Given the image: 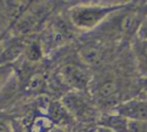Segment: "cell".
<instances>
[{"instance_id":"7c38bea8","label":"cell","mask_w":147,"mask_h":132,"mask_svg":"<svg viewBox=\"0 0 147 132\" xmlns=\"http://www.w3.org/2000/svg\"><path fill=\"white\" fill-rule=\"evenodd\" d=\"M13 73L14 71L10 65H0V92L7 86Z\"/></svg>"},{"instance_id":"52a82bcc","label":"cell","mask_w":147,"mask_h":132,"mask_svg":"<svg viewBox=\"0 0 147 132\" xmlns=\"http://www.w3.org/2000/svg\"><path fill=\"white\" fill-rule=\"evenodd\" d=\"M132 51L139 73L147 78V40L136 37L132 44Z\"/></svg>"},{"instance_id":"9a60e30c","label":"cell","mask_w":147,"mask_h":132,"mask_svg":"<svg viewBox=\"0 0 147 132\" xmlns=\"http://www.w3.org/2000/svg\"><path fill=\"white\" fill-rule=\"evenodd\" d=\"M0 132H13V130L7 122L0 121Z\"/></svg>"},{"instance_id":"9c48e42d","label":"cell","mask_w":147,"mask_h":132,"mask_svg":"<svg viewBox=\"0 0 147 132\" xmlns=\"http://www.w3.org/2000/svg\"><path fill=\"white\" fill-rule=\"evenodd\" d=\"M116 91H117V84L113 78H105L96 87V94L102 100L114 96Z\"/></svg>"},{"instance_id":"8fae6325","label":"cell","mask_w":147,"mask_h":132,"mask_svg":"<svg viewBox=\"0 0 147 132\" xmlns=\"http://www.w3.org/2000/svg\"><path fill=\"white\" fill-rule=\"evenodd\" d=\"M24 54L28 60L36 62L42 56V47L38 41H32V42L28 44Z\"/></svg>"},{"instance_id":"7a4b0ae2","label":"cell","mask_w":147,"mask_h":132,"mask_svg":"<svg viewBox=\"0 0 147 132\" xmlns=\"http://www.w3.org/2000/svg\"><path fill=\"white\" fill-rule=\"evenodd\" d=\"M114 112L121 115L129 122L147 121V100L131 99L114 108Z\"/></svg>"},{"instance_id":"277c9868","label":"cell","mask_w":147,"mask_h":132,"mask_svg":"<svg viewBox=\"0 0 147 132\" xmlns=\"http://www.w3.org/2000/svg\"><path fill=\"white\" fill-rule=\"evenodd\" d=\"M62 104L71 116L86 117L91 114V107L87 100L77 92L67 94L62 100Z\"/></svg>"},{"instance_id":"3957f363","label":"cell","mask_w":147,"mask_h":132,"mask_svg":"<svg viewBox=\"0 0 147 132\" xmlns=\"http://www.w3.org/2000/svg\"><path fill=\"white\" fill-rule=\"evenodd\" d=\"M60 75L62 80L77 91L85 90L90 84V76L85 68L76 63H67L62 67Z\"/></svg>"},{"instance_id":"8992f818","label":"cell","mask_w":147,"mask_h":132,"mask_svg":"<svg viewBox=\"0 0 147 132\" xmlns=\"http://www.w3.org/2000/svg\"><path fill=\"white\" fill-rule=\"evenodd\" d=\"M28 44H24L22 39H16L10 41L1 52H0V65H10L17 57L24 54Z\"/></svg>"},{"instance_id":"2e32d148","label":"cell","mask_w":147,"mask_h":132,"mask_svg":"<svg viewBox=\"0 0 147 132\" xmlns=\"http://www.w3.org/2000/svg\"><path fill=\"white\" fill-rule=\"evenodd\" d=\"M94 132H114V131H111L110 129L105 127V126H99V127H96V130Z\"/></svg>"},{"instance_id":"5b68a950","label":"cell","mask_w":147,"mask_h":132,"mask_svg":"<svg viewBox=\"0 0 147 132\" xmlns=\"http://www.w3.org/2000/svg\"><path fill=\"white\" fill-rule=\"evenodd\" d=\"M78 55L85 65H98L105 56V51L99 44H87L79 49Z\"/></svg>"},{"instance_id":"5bb4252c","label":"cell","mask_w":147,"mask_h":132,"mask_svg":"<svg viewBox=\"0 0 147 132\" xmlns=\"http://www.w3.org/2000/svg\"><path fill=\"white\" fill-rule=\"evenodd\" d=\"M136 37L147 40V15L142 18L141 24H140V26H139V29L137 31V36Z\"/></svg>"},{"instance_id":"e0dca14e","label":"cell","mask_w":147,"mask_h":132,"mask_svg":"<svg viewBox=\"0 0 147 132\" xmlns=\"http://www.w3.org/2000/svg\"><path fill=\"white\" fill-rule=\"evenodd\" d=\"M54 132H63V131H62V130H61V129H56V130H55V131H54Z\"/></svg>"},{"instance_id":"30bf717a","label":"cell","mask_w":147,"mask_h":132,"mask_svg":"<svg viewBox=\"0 0 147 132\" xmlns=\"http://www.w3.org/2000/svg\"><path fill=\"white\" fill-rule=\"evenodd\" d=\"M55 130V123L45 116L37 117L31 126V132H54Z\"/></svg>"},{"instance_id":"6da1fadb","label":"cell","mask_w":147,"mask_h":132,"mask_svg":"<svg viewBox=\"0 0 147 132\" xmlns=\"http://www.w3.org/2000/svg\"><path fill=\"white\" fill-rule=\"evenodd\" d=\"M129 2H83L69 9L71 25L82 31H91L113 14L123 10Z\"/></svg>"},{"instance_id":"4fadbf2b","label":"cell","mask_w":147,"mask_h":132,"mask_svg":"<svg viewBox=\"0 0 147 132\" xmlns=\"http://www.w3.org/2000/svg\"><path fill=\"white\" fill-rule=\"evenodd\" d=\"M129 132H147V121L129 122Z\"/></svg>"},{"instance_id":"ba28073f","label":"cell","mask_w":147,"mask_h":132,"mask_svg":"<svg viewBox=\"0 0 147 132\" xmlns=\"http://www.w3.org/2000/svg\"><path fill=\"white\" fill-rule=\"evenodd\" d=\"M99 123L100 126L108 127L114 132H129V121L116 112L103 114Z\"/></svg>"}]
</instances>
